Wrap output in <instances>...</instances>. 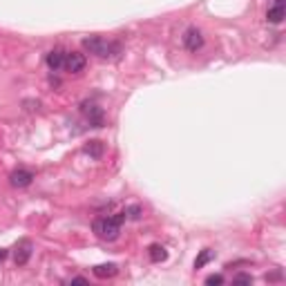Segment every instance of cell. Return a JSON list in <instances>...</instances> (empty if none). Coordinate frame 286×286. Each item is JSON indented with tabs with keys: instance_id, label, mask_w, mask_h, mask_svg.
I'll list each match as a JSON object with an SVG mask.
<instances>
[{
	"instance_id": "1",
	"label": "cell",
	"mask_w": 286,
	"mask_h": 286,
	"mask_svg": "<svg viewBox=\"0 0 286 286\" xmlns=\"http://www.w3.org/2000/svg\"><path fill=\"white\" fill-rule=\"evenodd\" d=\"M123 221H126V213H116V215H107V217H99L94 219V233L96 237H101V239L105 241H114L118 239V235H121V226Z\"/></svg>"
},
{
	"instance_id": "2",
	"label": "cell",
	"mask_w": 286,
	"mask_h": 286,
	"mask_svg": "<svg viewBox=\"0 0 286 286\" xmlns=\"http://www.w3.org/2000/svg\"><path fill=\"white\" fill-rule=\"evenodd\" d=\"M83 47H85V52L94 54L99 58H116L121 54V45L118 43L101 38V36H88V38H83Z\"/></svg>"
},
{
	"instance_id": "3",
	"label": "cell",
	"mask_w": 286,
	"mask_h": 286,
	"mask_svg": "<svg viewBox=\"0 0 286 286\" xmlns=\"http://www.w3.org/2000/svg\"><path fill=\"white\" fill-rule=\"evenodd\" d=\"M80 110H83V114H85V118L90 121L92 128H103L105 116H103V110H101L99 105H94V103H90V101H85V103L80 105Z\"/></svg>"
},
{
	"instance_id": "4",
	"label": "cell",
	"mask_w": 286,
	"mask_h": 286,
	"mask_svg": "<svg viewBox=\"0 0 286 286\" xmlns=\"http://www.w3.org/2000/svg\"><path fill=\"white\" fill-rule=\"evenodd\" d=\"M85 63H88V58H85V54H80V52H67L65 54V72L69 74H78V72H83L85 69Z\"/></svg>"
},
{
	"instance_id": "5",
	"label": "cell",
	"mask_w": 286,
	"mask_h": 286,
	"mask_svg": "<svg viewBox=\"0 0 286 286\" xmlns=\"http://www.w3.org/2000/svg\"><path fill=\"white\" fill-rule=\"evenodd\" d=\"M183 45L188 52H199L203 47V34L197 27H188L186 34H183Z\"/></svg>"
},
{
	"instance_id": "6",
	"label": "cell",
	"mask_w": 286,
	"mask_h": 286,
	"mask_svg": "<svg viewBox=\"0 0 286 286\" xmlns=\"http://www.w3.org/2000/svg\"><path fill=\"white\" fill-rule=\"evenodd\" d=\"M34 181V172L20 168V170H14L12 175H9V183H12L14 188H27L29 183Z\"/></svg>"
},
{
	"instance_id": "7",
	"label": "cell",
	"mask_w": 286,
	"mask_h": 286,
	"mask_svg": "<svg viewBox=\"0 0 286 286\" xmlns=\"http://www.w3.org/2000/svg\"><path fill=\"white\" fill-rule=\"evenodd\" d=\"M31 257V241L29 239H23L18 246H16V253H14V260L18 266H25Z\"/></svg>"
},
{
	"instance_id": "8",
	"label": "cell",
	"mask_w": 286,
	"mask_h": 286,
	"mask_svg": "<svg viewBox=\"0 0 286 286\" xmlns=\"http://www.w3.org/2000/svg\"><path fill=\"white\" fill-rule=\"evenodd\" d=\"M65 54L63 50H52L47 54V67L52 69V72H61L63 67H65Z\"/></svg>"
},
{
	"instance_id": "9",
	"label": "cell",
	"mask_w": 286,
	"mask_h": 286,
	"mask_svg": "<svg viewBox=\"0 0 286 286\" xmlns=\"http://www.w3.org/2000/svg\"><path fill=\"white\" fill-rule=\"evenodd\" d=\"M284 16H286L284 5H273V7L266 12V20H268L271 25H279V23L284 20Z\"/></svg>"
},
{
	"instance_id": "10",
	"label": "cell",
	"mask_w": 286,
	"mask_h": 286,
	"mask_svg": "<svg viewBox=\"0 0 286 286\" xmlns=\"http://www.w3.org/2000/svg\"><path fill=\"white\" fill-rule=\"evenodd\" d=\"M148 255H150V260H152L154 264H159V262H166L168 260V251H166L161 244H152L148 248Z\"/></svg>"
},
{
	"instance_id": "11",
	"label": "cell",
	"mask_w": 286,
	"mask_h": 286,
	"mask_svg": "<svg viewBox=\"0 0 286 286\" xmlns=\"http://www.w3.org/2000/svg\"><path fill=\"white\" fill-rule=\"evenodd\" d=\"M116 264H101V266H94V275L99 279H107V277H114L116 275Z\"/></svg>"
},
{
	"instance_id": "12",
	"label": "cell",
	"mask_w": 286,
	"mask_h": 286,
	"mask_svg": "<svg viewBox=\"0 0 286 286\" xmlns=\"http://www.w3.org/2000/svg\"><path fill=\"white\" fill-rule=\"evenodd\" d=\"M85 152H88L90 156H94V159H101V156H103V143L101 141H90L88 145H85Z\"/></svg>"
},
{
	"instance_id": "13",
	"label": "cell",
	"mask_w": 286,
	"mask_h": 286,
	"mask_svg": "<svg viewBox=\"0 0 286 286\" xmlns=\"http://www.w3.org/2000/svg\"><path fill=\"white\" fill-rule=\"evenodd\" d=\"M123 213H126V219H132V221H137V219H141L143 210H141V206H137V203H134V206H128L126 210H123Z\"/></svg>"
},
{
	"instance_id": "14",
	"label": "cell",
	"mask_w": 286,
	"mask_h": 286,
	"mask_svg": "<svg viewBox=\"0 0 286 286\" xmlns=\"http://www.w3.org/2000/svg\"><path fill=\"white\" fill-rule=\"evenodd\" d=\"M210 260H213V251H208V248H206V251L199 253V257L195 260V268H203Z\"/></svg>"
},
{
	"instance_id": "15",
	"label": "cell",
	"mask_w": 286,
	"mask_h": 286,
	"mask_svg": "<svg viewBox=\"0 0 286 286\" xmlns=\"http://www.w3.org/2000/svg\"><path fill=\"white\" fill-rule=\"evenodd\" d=\"M233 282L235 284H253V277L248 273H237L235 277H233Z\"/></svg>"
},
{
	"instance_id": "16",
	"label": "cell",
	"mask_w": 286,
	"mask_h": 286,
	"mask_svg": "<svg viewBox=\"0 0 286 286\" xmlns=\"http://www.w3.org/2000/svg\"><path fill=\"white\" fill-rule=\"evenodd\" d=\"M206 284L208 286H221V284H224V277H221V275H208Z\"/></svg>"
},
{
	"instance_id": "17",
	"label": "cell",
	"mask_w": 286,
	"mask_h": 286,
	"mask_svg": "<svg viewBox=\"0 0 286 286\" xmlns=\"http://www.w3.org/2000/svg\"><path fill=\"white\" fill-rule=\"evenodd\" d=\"M69 282H72V284H88V279H85V277H72Z\"/></svg>"
},
{
	"instance_id": "18",
	"label": "cell",
	"mask_w": 286,
	"mask_h": 286,
	"mask_svg": "<svg viewBox=\"0 0 286 286\" xmlns=\"http://www.w3.org/2000/svg\"><path fill=\"white\" fill-rule=\"evenodd\" d=\"M5 257H7V251H5V248H0V262H3Z\"/></svg>"
},
{
	"instance_id": "19",
	"label": "cell",
	"mask_w": 286,
	"mask_h": 286,
	"mask_svg": "<svg viewBox=\"0 0 286 286\" xmlns=\"http://www.w3.org/2000/svg\"><path fill=\"white\" fill-rule=\"evenodd\" d=\"M275 5H284V0H275Z\"/></svg>"
}]
</instances>
